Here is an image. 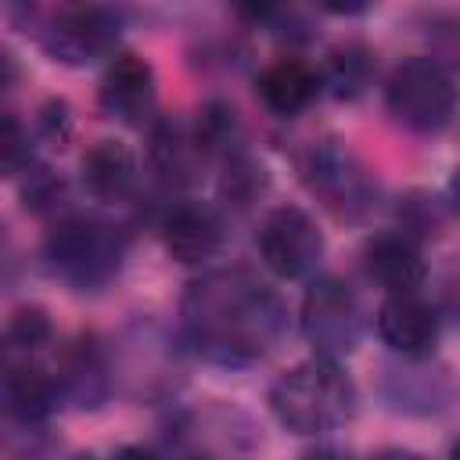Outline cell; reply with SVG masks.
Masks as SVG:
<instances>
[{"mask_svg":"<svg viewBox=\"0 0 460 460\" xmlns=\"http://www.w3.org/2000/svg\"><path fill=\"white\" fill-rule=\"evenodd\" d=\"M61 388H58V377L47 374L43 367H36L32 359H11L7 363V374H4V402H7V413L22 424H36L43 420L54 402H58Z\"/></svg>","mask_w":460,"mask_h":460,"instance_id":"obj_16","label":"cell"},{"mask_svg":"<svg viewBox=\"0 0 460 460\" xmlns=\"http://www.w3.org/2000/svg\"><path fill=\"white\" fill-rule=\"evenodd\" d=\"M40 126H43L47 137L65 140V133H68V108H65V101H47L43 111H40Z\"/></svg>","mask_w":460,"mask_h":460,"instance_id":"obj_24","label":"cell"},{"mask_svg":"<svg viewBox=\"0 0 460 460\" xmlns=\"http://www.w3.org/2000/svg\"><path fill=\"white\" fill-rule=\"evenodd\" d=\"M194 137H198V144H201L205 155H223V158L237 155V151H241V147H237V144H241V122H237V111H234L230 104H223V101L205 104V108L198 111Z\"/></svg>","mask_w":460,"mask_h":460,"instance_id":"obj_19","label":"cell"},{"mask_svg":"<svg viewBox=\"0 0 460 460\" xmlns=\"http://www.w3.org/2000/svg\"><path fill=\"white\" fill-rule=\"evenodd\" d=\"M108 460H158L151 449H144V446H122V449H115Z\"/></svg>","mask_w":460,"mask_h":460,"instance_id":"obj_26","label":"cell"},{"mask_svg":"<svg viewBox=\"0 0 460 460\" xmlns=\"http://www.w3.org/2000/svg\"><path fill=\"white\" fill-rule=\"evenodd\" d=\"M0 155H4V172L7 176H18V172H29V129L18 122V115H4V129H0Z\"/></svg>","mask_w":460,"mask_h":460,"instance_id":"obj_22","label":"cell"},{"mask_svg":"<svg viewBox=\"0 0 460 460\" xmlns=\"http://www.w3.org/2000/svg\"><path fill=\"white\" fill-rule=\"evenodd\" d=\"M97 101L108 119H119V122L147 119L155 108V68L140 54H129V50L111 54L97 86Z\"/></svg>","mask_w":460,"mask_h":460,"instance_id":"obj_9","label":"cell"},{"mask_svg":"<svg viewBox=\"0 0 460 460\" xmlns=\"http://www.w3.org/2000/svg\"><path fill=\"white\" fill-rule=\"evenodd\" d=\"M190 460H198V456H190Z\"/></svg>","mask_w":460,"mask_h":460,"instance_id":"obj_32","label":"cell"},{"mask_svg":"<svg viewBox=\"0 0 460 460\" xmlns=\"http://www.w3.org/2000/svg\"><path fill=\"white\" fill-rule=\"evenodd\" d=\"M22 198H25V208L47 212V208H54V201L61 198V180H58L50 169H32L29 180H25Z\"/></svg>","mask_w":460,"mask_h":460,"instance_id":"obj_23","label":"cell"},{"mask_svg":"<svg viewBox=\"0 0 460 460\" xmlns=\"http://www.w3.org/2000/svg\"><path fill=\"white\" fill-rule=\"evenodd\" d=\"M262 187H266V172H262V165H255L244 151H237V155L226 158L223 194H226L234 205H248V201H255V198L262 194Z\"/></svg>","mask_w":460,"mask_h":460,"instance_id":"obj_21","label":"cell"},{"mask_svg":"<svg viewBox=\"0 0 460 460\" xmlns=\"http://www.w3.org/2000/svg\"><path fill=\"white\" fill-rule=\"evenodd\" d=\"M370 460H424V456L413 453V449H381V453H374Z\"/></svg>","mask_w":460,"mask_h":460,"instance_id":"obj_27","label":"cell"},{"mask_svg":"<svg viewBox=\"0 0 460 460\" xmlns=\"http://www.w3.org/2000/svg\"><path fill=\"white\" fill-rule=\"evenodd\" d=\"M460 104L453 75L435 58H406L392 68L385 83L388 115L413 133H438L453 122Z\"/></svg>","mask_w":460,"mask_h":460,"instance_id":"obj_4","label":"cell"},{"mask_svg":"<svg viewBox=\"0 0 460 460\" xmlns=\"http://www.w3.org/2000/svg\"><path fill=\"white\" fill-rule=\"evenodd\" d=\"M302 334L320 359H341L359 345L363 309L341 277H316L302 298Z\"/></svg>","mask_w":460,"mask_h":460,"instance_id":"obj_5","label":"cell"},{"mask_svg":"<svg viewBox=\"0 0 460 460\" xmlns=\"http://www.w3.org/2000/svg\"><path fill=\"white\" fill-rule=\"evenodd\" d=\"M58 388L75 406H101V399L108 395V367L93 338H83L65 352L58 370Z\"/></svg>","mask_w":460,"mask_h":460,"instance_id":"obj_17","label":"cell"},{"mask_svg":"<svg viewBox=\"0 0 460 460\" xmlns=\"http://www.w3.org/2000/svg\"><path fill=\"white\" fill-rule=\"evenodd\" d=\"M298 460H352V453L341 449V446H334V442H320V446L305 449Z\"/></svg>","mask_w":460,"mask_h":460,"instance_id":"obj_25","label":"cell"},{"mask_svg":"<svg viewBox=\"0 0 460 460\" xmlns=\"http://www.w3.org/2000/svg\"><path fill=\"white\" fill-rule=\"evenodd\" d=\"M119 40V18L115 11L101 4H68L58 7L40 32V43L54 61L65 65H90L104 54H111Z\"/></svg>","mask_w":460,"mask_h":460,"instance_id":"obj_7","label":"cell"},{"mask_svg":"<svg viewBox=\"0 0 460 460\" xmlns=\"http://www.w3.org/2000/svg\"><path fill=\"white\" fill-rule=\"evenodd\" d=\"M187 341L219 367L262 359L284 334L288 313L280 295L244 266L198 277L180 302Z\"/></svg>","mask_w":460,"mask_h":460,"instance_id":"obj_1","label":"cell"},{"mask_svg":"<svg viewBox=\"0 0 460 460\" xmlns=\"http://www.w3.org/2000/svg\"><path fill=\"white\" fill-rule=\"evenodd\" d=\"M162 241L176 262H205L223 248V219L205 201H180L162 219Z\"/></svg>","mask_w":460,"mask_h":460,"instance_id":"obj_12","label":"cell"},{"mask_svg":"<svg viewBox=\"0 0 460 460\" xmlns=\"http://www.w3.org/2000/svg\"><path fill=\"white\" fill-rule=\"evenodd\" d=\"M72 460H97L93 453H79V456H72Z\"/></svg>","mask_w":460,"mask_h":460,"instance_id":"obj_31","label":"cell"},{"mask_svg":"<svg viewBox=\"0 0 460 460\" xmlns=\"http://www.w3.org/2000/svg\"><path fill=\"white\" fill-rule=\"evenodd\" d=\"M43 252H47V262L54 266V273L65 277L68 284L101 288L119 273L126 241L111 223L72 212L50 226Z\"/></svg>","mask_w":460,"mask_h":460,"instance_id":"obj_3","label":"cell"},{"mask_svg":"<svg viewBox=\"0 0 460 460\" xmlns=\"http://www.w3.org/2000/svg\"><path fill=\"white\" fill-rule=\"evenodd\" d=\"M255 90H259V101H262L273 115L291 119V115L305 111V108L316 101V93L323 90V75H320L316 65H309L305 58L284 54V58L270 61V65L259 72Z\"/></svg>","mask_w":460,"mask_h":460,"instance_id":"obj_13","label":"cell"},{"mask_svg":"<svg viewBox=\"0 0 460 460\" xmlns=\"http://www.w3.org/2000/svg\"><path fill=\"white\" fill-rule=\"evenodd\" d=\"M363 270L388 295H410L428 277V266H424V255H420L417 241L402 230L374 234L363 244Z\"/></svg>","mask_w":460,"mask_h":460,"instance_id":"obj_11","label":"cell"},{"mask_svg":"<svg viewBox=\"0 0 460 460\" xmlns=\"http://www.w3.org/2000/svg\"><path fill=\"white\" fill-rule=\"evenodd\" d=\"M323 75V86H331L334 97L341 101H352L359 97L367 86H370V75H374V54L359 43H341L331 50L327 58V68L320 72Z\"/></svg>","mask_w":460,"mask_h":460,"instance_id":"obj_18","label":"cell"},{"mask_svg":"<svg viewBox=\"0 0 460 460\" xmlns=\"http://www.w3.org/2000/svg\"><path fill=\"white\" fill-rule=\"evenodd\" d=\"M50 334H54L50 316L40 305H22L7 320V356L11 359H18V356L22 359H32L50 341Z\"/></svg>","mask_w":460,"mask_h":460,"instance_id":"obj_20","label":"cell"},{"mask_svg":"<svg viewBox=\"0 0 460 460\" xmlns=\"http://www.w3.org/2000/svg\"><path fill=\"white\" fill-rule=\"evenodd\" d=\"M83 183L97 201H122L137 187V158L122 140H93L79 162Z\"/></svg>","mask_w":460,"mask_h":460,"instance_id":"obj_15","label":"cell"},{"mask_svg":"<svg viewBox=\"0 0 460 460\" xmlns=\"http://www.w3.org/2000/svg\"><path fill=\"white\" fill-rule=\"evenodd\" d=\"M255 244L266 270L280 280H298L313 273L323 255V234L316 219L298 205H277L273 212H266Z\"/></svg>","mask_w":460,"mask_h":460,"instance_id":"obj_6","label":"cell"},{"mask_svg":"<svg viewBox=\"0 0 460 460\" xmlns=\"http://www.w3.org/2000/svg\"><path fill=\"white\" fill-rule=\"evenodd\" d=\"M205 158L194 129L176 119H158L147 137V162L165 187H183L198 176V162Z\"/></svg>","mask_w":460,"mask_h":460,"instance_id":"obj_14","label":"cell"},{"mask_svg":"<svg viewBox=\"0 0 460 460\" xmlns=\"http://www.w3.org/2000/svg\"><path fill=\"white\" fill-rule=\"evenodd\" d=\"M449 198H453V205H456V212H460V169H456L453 180H449Z\"/></svg>","mask_w":460,"mask_h":460,"instance_id":"obj_28","label":"cell"},{"mask_svg":"<svg viewBox=\"0 0 460 460\" xmlns=\"http://www.w3.org/2000/svg\"><path fill=\"white\" fill-rule=\"evenodd\" d=\"M302 180L309 183L313 194L327 198V205H334L338 212H349L356 205H367V176L363 169L352 162L349 151L338 147V140H323L313 144L302 158H298Z\"/></svg>","mask_w":460,"mask_h":460,"instance_id":"obj_8","label":"cell"},{"mask_svg":"<svg viewBox=\"0 0 460 460\" xmlns=\"http://www.w3.org/2000/svg\"><path fill=\"white\" fill-rule=\"evenodd\" d=\"M449 460H460V438L453 442V449H449Z\"/></svg>","mask_w":460,"mask_h":460,"instance_id":"obj_30","label":"cell"},{"mask_svg":"<svg viewBox=\"0 0 460 460\" xmlns=\"http://www.w3.org/2000/svg\"><path fill=\"white\" fill-rule=\"evenodd\" d=\"M377 334L399 356H428L438 341V313L417 291L388 295L377 309Z\"/></svg>","mask_w":460,"mask_h":460,"instance_id":"obj_10","label":"cell"},{"mask_svg":"<svg viewBox=\"0 0 460 460\" xmlns=\"http://www.w3.org/2000/svg\"><path fill=\"white\" fill-rule=\"evenodd\" d=\"M356 385L334 359H305L284 370L270 388L273 417L295 435H320L341 428L356 413Z\"/></svg>","mask_w":460,"mask_h":460,"instance_id":"obj_2","label":"cell"},{"mask_svg":"<svg viewBox=\"0 0 460 460\" xmlns=\"http://www.w3.org/2000/svg\"><path fill=\"white\" fill-rule=\"evenodd\" d=\"M449 302H453V313H456V320H460V280L449 288Z\"/></svg>","mask_w":460,"mask_h":460,"instance_id":"obj_29","label":"cell"}]
</instances>
